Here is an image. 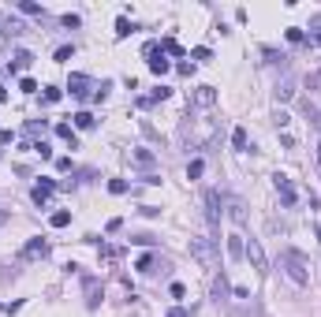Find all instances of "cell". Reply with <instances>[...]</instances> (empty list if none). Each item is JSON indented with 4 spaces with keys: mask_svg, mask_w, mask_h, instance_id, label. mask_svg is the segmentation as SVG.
Listing matches in <instances>:
<instances>
[{
    "mask_svg": "<svg viewBox=\"0 0 321 317\" xmlns=\"http://www.w3.org/2000/svg\"><path fill=\"white\" fill-rule=\"evenodd\" d=\"M176 71H179V75H194V60H179Z\"/></svg>",
    "mask_w": 321,
    "mask_h": 317,
    "instance_id": "obj_31",
    "label": "cell"
},
{
    "mask_svg": "<svg viewBox=\"0 0 321 317\" xmlns=\"http://www.w3.org/2000/svg\"><path fill=\"white\" fill-rule=\"evenodd\" d=\"M60 23H64V26H71V30H75V26H79V23H82V19H79V15H71V12H68V15H64V19H60Z\"/></svg>",
    "mask_w": 321,
    "mask_h": 317,
    "instance_id": "obj_35",
    "label": "cell"
},
{
    "mask_svg": "<svg viewBox=\"0 0 321 317\" xmlns=\"http://www.w3.org/2000/svg\"><path fill=\"white\" fill-rule=\"evenodd\" d=\"M165 317H191V310H183V306H176L172 313H165Z\"/></svg>",
    "mask_w": 321,
    "mask_h": 317,
    "instance_id": "obj_39",
    "label": "cell"
},
{
    "mask_svg": "<svg viewBox=\"0 0 321 317\" xmlns=\"http://www.w3.org/2000/svg\"><path fill=\"white\" fill-rule=\"evenodd\" d=\"M0 310H4V313H19V310H23V302H4Z\"/></svg>",
    "mask_w": 321,
    "mask_h": 317,
    "instance_id": "obj_38",
    "label": "cell"
},
{
    "mask_svg": "<svg viewBox=\"0 0 321 317\" xmlns=\"http://www.w3.org/2000/svg\"><path fill=\"white\" fill-rule=\"evenodd\" d=\"M202 172H205V161H202V157H194L191 165H187V179H198Z\"/></svg>",
    "mask_w": 321,
    "mask_h": 317,
    "instance_id": "obj_20",
    "label": "cell"
},
{
    "mask_svg": "<svg viewBox=\"0 0 321 317\" xmlns=\"http://www.w3.org/2000/svg\"><path fill=\"white\" fill-rule=\"evenodd\" d=\"M34 64V52H26V49H19L15 56H12V71L19 75V71H26V67Z\"/></svg>",
    "mask_w": 321,
    "mask_h": 317,
    "instance_id": "obj_11",
    "label": "cell"
},
{
    "mask_svg": "<svg viewBox=\"0 0 321 317\" xmlns=\"http://www.w3.org/2000/svg\"><path fill=\"white\" fill-rule=\"evenodd\" d=\"M191 60H209V49H205V45H198V49L191 52Z\"/></svg>",
    "mask_w": 321,
    "mask_h": 317,
    "instance_id": "obj_34",
    "label": "cell"
},
{
    "mask_svg": "<svg viewBox=\"0 0 321 317\" xmlns=\"http://www.w3.org/2000/svg\"><path fill=\"white\" fill-rule=\"evenodd\" d=\"M109 190L112 194H127V179H109Z\"/></svg>",
    "mask_w": 321,
    "mask_h": 317,
    "instance_id": "obj_29",
    "label": "cell"
},
{
    "mask_svg": "<svg viewBox=\"0 0 321 317\" xmlns=\"http://www.w3.org/2000/svg\"><path fill=\"white\" fill-rule=\"evenodd\" d=\"M168 93H172V90H168V86H157V90L149 93V97H138V109H149V104H153V101H165Z\"/></svg>",
    "mask_w": 321,
    "mask_h": 317,
    "instance_id": "obj_14",
    "label": "cell"
},
{
    "mask_svg": "<svg viewBox=\"0 0 321 317\" xmlns=\"http://www.w3.org/2000/svg\"><path fill=\"white\" fill-rule=\"evenodd\" d=\"M168 291H172V299H183V295H187V287H183V284H172Z\"/></svg>",
    "mask_w": 321,
    "mask_h": 317,
    "instance_id": "obj_37",
    "label": "cell"
},
{
    "mask_svg": "<svg viewBox=\"0 0 321 317\" xmlns=\"http://www.w3.org/2000/svg\"><path fill=\"white\" fill-rule=\"evenodd\" d=\"M8 224V213H4V209H0V228H4Z\"/></svg>",
    "mask_w": 321,
    "mask_h": 317,
    "instance_id": "obj_42",
    "label": "cell"
},
{
    "mask_svg": "<svg viewBox=\"0 0 321 317\" xmlns=\"http://www.w3.org/2000/svg\"><path fill=\"white\" fill-rule=\"evenodd\" d=\"M317 161H321V138H317Z\"/></svg>",
    "mask_w": 321,
    "mask_h": 317,
    "instance_id": "obj_43",
    "label": "cell"
},
{
    "mask_svg": "<svg viewBox=\"0 0 321 317\" xmlns=\"http://www.w3.org/2000/svg\"><path fill=\"white\" fill-rule=\"evenodd\" d=\"M19 12H23V15H45L41 4H34V0H19Z\"/></svg>",
    "mask_w": 321,
    "mask_h": 317,
    "instance_id": "obj_22",
    "label": "cell"
},
{
    "mask_svg": "<svg viewBox=\"0 0 321 317\" xmlns=\"http://www.w3.org/2000/svg\"><path fill=\"white\" fill-rule=\"evenodd\" d=\"M280 265H284V273H288V280L291 284H299L303 287L310 280V261H306V254H299V250H284V257H280Z\"/></svg>",
    "mask_w": 321,
    "mask_h": 317,
    "instance_id": "obj_1",
    "label": "cell"
},
{
    "mask_svg": "<svg viewBox=\"0 0 321 317\" xmlns=\"http://www.w3.org/2000/svg\"><path fill=\"white\" fill-rule=\"evenodd\" d=\"M56 190V179H41V183H37L34 190H30V198H34V205H45V201H49V194Z\"/></svg>",
    "mask_w": 321,
    "mask_h": 317,
    "instance_id": "obj_7",
    "label": "cell"
},
{
    "mask_svg": "<svg viewBox=\"0 0 321 317\" xmlns=\"http://www.w3.org/2000/svg\"><path fill=\"white\" fill-rule=\"evenodd\" d=\"M273 187H277V194L284 198V205H295V201H299V194H295V183H291L284 172H277V176H273Z\"/></svg>",
    "mask_w": 321,
    "mask_h": 317,
    "instance_id": "obj_4",
    "label": "cell"
},
{
    "mask_svg": "<svg viewBox=\"0 0 321 317\" xmlns=\"http://www.w3.org/2000/svg\"><path fill=\"white\" fill-rule=\"evenodd\" d=\"M291 97H295V79H284L277 86V101H291Z\"/></svg>",
    "mask_w": 321,
    "mask_h": 317,
    "instance_id": "obj_15",
    "label": "cell"
},
{
    "mask_svg": "<svg viewBox=\"0 0 321 317\" xmlns=\"http://www.w3.org/2000/svg\"><path fill=\"white\" fill-rule=\"evenodd\" d=\"M56 138H64V142H71V149L79 146V138H75V131H71V123H56Z\"/></svg>",
    "mask_w": 321,
    "mask_h": 317,
    "instance_id": "obj_16",
    "label": "cell"
},
{
    "mask_svg": "<svg viewBox=\"0 0 321 317\" xmlns=\"http://www.w3.org/2000/svg\"><path fill=\"white\" fill-rule=\"evenodd\" d=\"M71 120H75V127H79V131H93V123H97V120L90 116V112H75Z\"/></svg>",
    "mask_w": 321,
    "mask_h": 317,
    "instance_id": "obj_17",
    "label": "cell"
},
{
    "mask_svg": "<svg viewBox=\"0 0 321 317\" xmlns=\"http://www.w3.org/2000/svg\"><path fill=\"white\" fill-rule=\"evenodd\" d=\"M135 269H138V273H153V269H157V254H142L135 261Z\"/></svg>",
    "mask_w": 321,
    "mask_h": 317,
    "instance_id": "obj_18",
    "label": "cell"
},
{
    "mask_svg": "<svg viewBox=\"0 0 321 317\" xmlns=\"http://www.w3.org/2000/svg\"><path fill=\"white\" fill-rule=\"evenodd\" d=\"M273 123H277V127H280V131H284V127H288V123H291V116H288V112H277V120H273Z\"/></svg>",
    "mask_w": 321,
    "mask_h": 317,
    "instance_id": "obj_36",
    "label": "cell"
},
{
    "mask_svg": "<svg viewBox=\"0 0 321 317\" xmlns=\"http://www.w3.org/2000/svg\"><path fill=\"white\" fill-rule=\"evenodd\" d=\"M191 257L202 269H217V265H221V257H217V243H213V239H205V235H194L191 239Z\"/></svg>",
    "mask_w": 321,
    "mask_h": 317,
    "instance_id": "obj_2",
    "label": "cell"
},
{
    "mask_svg": "<svg viewBox=\"0 0 321 317\" xmlns=\"http://www.w3.org/2000/svg\"><path fill=\"white\" fill-rule=\"evenodd\" d=\"M97 302H101V287H97V280H90V276H86V306H90V310H97Z\"/></svg>",
    "mask_w": 321,
    "mask_h": 317,
    "instance_id": "obj_13",
    "label": "cell"
},
{
    "mask_svg": "<svg viewBox=\"0 0 321 317\" xmlns=\"http://www.w3.org/2000/svg\"><path fill=\"white\" fill-rule=\"evenodd\" d=\"M194 104H198V109L217 104V90H213V86H198V90H194Z\"/></svg>",
    "mask_w": 321,
    "mask_h": 317,
    "instance_id": "obj_8",
    "label": "cell"
},
{
    "mask_svg": "<svg viewBox=\"0 0 321 317\" xmlns=\"http://www.w3.org/2000/svg\"><path fill=\"white\" fill-rule=\"evenodd\" d=\"M161 52H172V56H187V52H183V45H179V41H172V37H168V41H161Z\"/></svg>",
    "mask_w": 321,
    "mask_h": 317,
    "instance_id": "obj_24",
    "label": "cell"
},
{
    "mask_svg": "<svg viewBox=\"0 0 321 317\" xmlns=\"http://www.w3.org/2000/svg\"><path fill=\"white\" fill-rule=\"evenodd\" d=\"M8 101V90H4V86H0V104H4Z\"/></svg>",
    "mask_w": 321,
    "mask_h": 317,
    "instance_id": "obj_41",
    "label": "cell"
},
{
    "mask_svg": "<svg viewBox=\"0 0 321 317\" xmlns=\"http://www.w3.org/2000/svg\"><path fill=\"white\" fill-rule=\"evenodd\" d=\"M314 41H317V45H321V30H317V34H314Z\"/></svg>",
    "mask_w": 321,
    "mask_h": 317,
    "instance_id": "obj_44",
    "label": "cell"
},
{
    "mask_svg": "<svg viewBox=\"0 0 321 317\" xmlns=\"http://www.w3.org/2000/svg\"><path fill=\"white\" fill-rule=\"evenodd\" d=\"M228 209H232V220H235V224H247V213H243V205H239V201H228Z\"/></svg>",
    "mask_w": 321,
    "mask_h": 317,
    "instance_id": "obj_23",
    "label": "cell"
},
{
    "mask_svg": "<svg viewBox=\"0 0 321 317\" xmlns=\"http://www.w3.org/2000/svg\"><path fill=\"white\" fill-rule=\"evenodd\" d=\"M232 146H235V149H247V131H243V127L232 131Z\"/></svg>",
    "mask_w": 321,
    "mask_h": 317,
    "instance_id": "obj_26",
    "label": "cell"
},
{
    "mask_svg": "<svg viewBox=\"0 0 321 317\" xmlns=\"http://www.w3.org/2000/svg\"><path fill=\"white\" fill-rule=\"evenodd\" d=\"M19 90L23 93H37V82L34 79H19Z\"/></svg>",
    "mask_w": 321,
    "mask_h": 317,
    "instance_id": "obj_32",
    "label": "cell"
},
{
    "mask_svg": "<svg viewBox=\"0 0 321 317\" xmlns=\"http://www.w3.org/2000/svg\"><path fill=\"white\" fill-rule=\"evenodd\" d=\"M60 97H64V90H56V86H45V93H41V101H45V104H56Z\"/></svg>",
    "mask_w": 321,
    "mask_h": 317,
    "instance_id": "obj_25",
    "label": "cell"
},
{
    "mask_svg": "<svg viewBox=\"0 0 321 317\" xmlns=\"http://www.w3.org/2000/svg\"><path fill=\"white\" fill-rule=\"evenodd\" d=\"M12 138H15L12 131H0V146H8V142H12Z\"/></svg>",
    "mask_w": 321,
    "mask_h": 317,
    "instance_id": "obj_40",
    "label": "cell"
},
{
    "mask_svg": "<svg viewBox=\"0 0 321 317\" xmlns=\"http://www.w3.org/2000/svg\"><path fill=\"white\" fill-rule=\"evenodd\" d=\"M243 257L250 261V269H258V273H269V257H265V250H261L258 239H247V246H243Z\"/></svg>",
    "mask_w": 321,
    "mask_h": 317,
    "instance_id": "obj_3",
    "label": "cell"
},
{
    "mask_svg": "<svg viewBox=\"0 0 321 317\" xmlns=\"http://www.w3.org/2000/svg\"><path fill=\"white\" fill-rule=\"evenodd\" d=\"M149 71H153V75H157V79H161V75H168V71H172V64H168V60H165V52H157V56H149Z\"/></svg>",
    "mask_w": 321,
    "mask_h": 317,
    "instance_id": "obj_12",
    "label": "cell"
},
{
    "mask_svg": "<svg viewBox=\"0 0 321 317\" xmlns=\"http://www.w3.org/2000/svg\"><path fill=\"white\" fill-rule=\"evenodd\" d=\"M71 56H75V49H71V45H60V49H56V64H68Z\"/></svg>",
    "mask_w": 321,
    "mask_h": 317,
    "instance_id": "obj_28",
    "label": "cell"
},
{
    "mask_svg": "<svg viewBox=\"0 0 321 317\" xmlns=\"http://www.w3.org/2000/svg\"><path fill=\"white\" fill-rule=\"evenodd\" d=\"M26 131H30L34 138H37V134H41V138H45V131H49V123H45V120H41V123H37V120H30V123H26Z\"/></svg>",
    "mask_w": 321,
    "mask_h": 317,
    "instance_id": "obj_27",
    "label": "cell"
},
{
    "mask_svg": "<svg viewBox=\"0 0 321 317\" xmlns=\"http://www.w3.org/2000/svg\"><path fill=\"white\" fill-rule=\"evenodd\" d=\"M317 239H321V228H317Z\"/></svg>",
    "mask_w": 321,
    "mask_h": 317,
    "instance_id": "obj_45",
    "label": "cell"
},
{
    "mask_svg": "<svg viewBox=\"0 0 321 317\" xmlns=\"http://www.w3.org/2000/svg\"><path fill=\"white\" fill-rule=\"evenodd\" d=\"M127 34H131V23L120 15V19H116V37H127Z\"/></svg>",
    "mask_w": 321,
    "mask_h": 317,
    "instance_id": "obj_30",
    "label": "cell"
},
{
    "mask_svg": "<svg viewBox=\"0 0 321 317\" xmlns=\"http://www.w3.org/2000/svg\"><path fill=\"white\" fill-rule=\"evenodd\" d=\"M90 86H93V82L86 79V75H71V79H68L71 97H79V101H82V97H90Z\"/></svg>",
    "mask_w": 321,
    "mask_h": 317,
    "instance_id": "obj_6",
    "label": "cell"
},
{
    "mask_svg": "<svg viewBox=\"0 0 321 317\" xmlns=\"http://www.w3.org/2000/svg\"><path fill=\"white\" fill-rule=\"evenodd\" d=\"M23 257H26V261H37V257H49V243H45V239H30V243L23 246Z\"/></svg>",
    "mask_w": 321,
    "mask_h": 317,
    "instance_id": "obj_5",
    "label": "cell"
},
{
    "mask_svg": "<svg viewBox=\"0 0 321 317\" xmlns=\"http://www.w3.org/2000/svg\"><path fill=\"white\" fill-rule=\"evenodd\" d=\"M243 235H228V257H243Z\"/></svg>",
    "mask_w": 321,
    "mask_h": 317,
    "instance_id": "obj_19",
    "label": "cell"
},
{
    "mask_svg": "<svg viewBox=\"0 0 321 317\" xmlns=\"http://www.w3.org/2000/svg\"><path fill=\"white\" fill-rule=\"evenodd\" d=\"M288 41L299 45V41H303V30H299V26H291V30H288Z\"/></svg>",
    "mask_w": 321,
    "mask_h": 317,
    "instance_id": "obj_33",
    "label": "cell"
},
{
    "mask_svg": "<svg viewBox=\"0 0 321 317\" xmlns=\"http://www.w3.org/2000/svg\"><path fill=\"white\" fill-rule=\"evenodd\" d=\"M49 224H52V228H68V224H71V213H68V209H60V213L49 217Z\"/></svg>",
    "mask_w": 321,
    "mask_h": 317,
    "instance_id": "obj_21",
    "label": "cell"
},
{
    "mask_svg": "<svg viewBox=\"0 0 321 317\" xmlns=\"http://www.w3.org/2000/svg\"><path fill=\"white\" fill-rule=\"evenodd\" d=\"M131 161H135L138 168H153V165H157V153H149V149H131Z\"/></svg>",
    "mask_w": 321,
    "mask_h": 317,
    "instance_id": "obj_10",
    "label": "cell"
},
{
    "mask_svg": "<svg viewBox=\"0 0 321 317\" xmlns=\"http://www.w3.org/2000/svg\"><path fill=\"white\" fill-rule=\"evenodd\" d=\"M205 217H209V224H217V220H221V194H217V190H209V194H205Z\"/></svg>",
    "mask_w": 321,
    "mask_h": 317,
    "instance_id": "obj_9",
    "label": "cell"
}]
</instances>
